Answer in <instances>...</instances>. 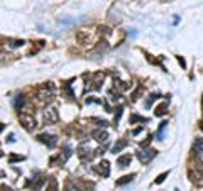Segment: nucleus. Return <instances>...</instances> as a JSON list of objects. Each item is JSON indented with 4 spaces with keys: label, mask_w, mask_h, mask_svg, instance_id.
<instances>
[{
    "label": "nucleus",
    "mask_w": 203,
    "mask_h": 191,
    "mask_svg": "<svg viewBox=\"0 0 203 191\" xmlns=\"http://www.w3.org/2000/svg\"><path fill=\"white\" fill-rule=\"evenodd\" d=\"M166 176H168V173H163V174H161V176H159V178H157V179H156V184H161V183H163L164 179H166Z\"/></svg>",
    "instance_id": "17"
},
{
    "label": "nucleus",
    "mask_w": 203,
    "mask_h": 191,
    "mask_svg": "<svg viewBox=\"0 0 203 191\" xmlns=\"http://www.w3.org/2000/svg\"><path fill=\"white\" fill-rule=\"evenodd\" d=\"M135 178V174H129V176H122V179L117 181V186H122V184H127V183H131L132 179Z\"/></svg>",
    "instance_id": "12"
},
{
    "label": "nucleus",
    "mask_w": 203,
    "mask_h": 191,
    "mask_svg": "<svg viewBox=\"0 0 203 191\" xmlns=\"http://www.w3.org/2000/svg\"><path fill=\"white\" fill-rule=\"evenodd\" d=\"M201 107H203V98H201Z\"/></svg>",
    "instance_id": "24"
},
{
    "label": "nucleus",
    "mask_w": 203,
    "mask_h": 191,
    "mask_svg": "<svg viewBox=\"0 0 203 191\" xmlns=\"http://www.w3.org/2000/svg\"><path fill=\"white\" fill-rule=\"evenodd\" d=\"M193 151H195V154L198 156L200 161H203V139H198L195 144H193Z\"/></svg>",
    "instance_id": "4"
},
{
    "label": "nucleus",
    "mask_w": 203,
    "mask_h": 191,
    "mask_svg": "<svg viewBox=\"0 0 203 191\" xmlns=\"http://www.w3.org/2000/svg\"><path fill=\"white\" fill-rule=\"evenodd\" d=\"M93 135H95V139H97L98 142H105V140L109 139V134H107L105 130H97Z\"/></svg>",
    "instance_id": "10"
},
{
    "label": "nucleus",
    "mask_w": 203,
    "mask_h": 191,
    "mask_svg": "<svg viewBox=\"0 0 203 191\" xmlns=\"http://www.w3.org/2000/svg\"><path fill=\"white\" fill-rule=\"evenodd\" d=\"M22 105H24V96H22V95H19L17 98H15V108L19 110V108H20Z\"/></svg>",
    "instance_id": "15"
},
{
    "label": "nucleus",
    "mask_w": 203,
    "mask_h": 191,
    "mask_svg": "<svg viewBox=\"0 0 203 191\" xmlns=\"http://www.w3.org/2000/svg\"><path fill=\"white\" fill-rule=\"evenodd\" d=\"M98 171L102 173V176H109L110 174V162H107V161H102L100 162V166H98Z\"/></svg>",
    "instance_id": "6"
},
{
    "label": "nucleus",
    "mask_w": 203,
    "mask_h": 191,
    "mask_svg": "<svg viewBox=\"0 0 203 191\" xmlns=\"http://www.w3.org/2000/svg\"><path fill=\"white\" fill-rule=\"evenodd\" d=\"M120 115H122V108H117V117H115V124H117V122H119V118H120Z\"/></svg>",
    "instance_id": "19"
},
{
    "label": "nucleus",
    "mask_w": 203,
    "mask_h": 191,
    "mask_svg": "<svg viewBox=\"0 0 203 191\" xmlns=\"http://www.w3.org/2000/svg\"><path fill=\"white\" fill-rule=\"evenodd\" d=\"M159 96H161L159 93H152V95H151V98H149L147 102H146V105H147V107H151V105H152V102H154V100H157Z\"/></svg>",
    "instance_id": "14"
},
{
    "label": "nucleus",
    "mask_w": 203,
    "mask_h": 191,
    "mask_svg": "<svg viewBox=\"0 0 203 191\" xmlns=\"http://www.w3.org/2000/svg\"><path fill=\"white\" fill-rule=\"evenodd\" d=\"M131 159H132V156H131V154H124V156H120V157H119L117 164H119L120 168H125L127 164H131Z\"/></svg>",
    "instance_id": "8"
},
{
    "label": "nucleus",
    "mask_w": 203,
    "mask_h": 191,
    "mask_svg": "<svg viewBox=\"0 0 203 191\" xmlns=\"http://www.w3.org/2000/svg\"><path fill=\"white\" fill-rule=\"evenodd\" d=\"M4 127H5L4 124H0V132H2V130H4Z\"/></svg>",
    "instance_id": "22"
},
{
    "label": "nucleus",
    "mask_w": 203,
    "mask_h": 191,
    "mask_svg": "<svg viewBox=\"0 0 203 191\" xmlns=\"http://www.w3.org/2000/svg\"><path fill=\"white\" fill-rule=\"evenodd\" d=\"M39 140H42V142H46L49 147H54L56 144V135H46V134H42V135H39Z\"/></svg>",
    "instance_id": "5"
},
{
    "label": "nucleus",
    "mask_w": 203,
    "mask_h": 191,
    "mask_svg": "<svg viewBox=\"0 0 203 191\" xmlns=\"http://www.w3.org/2000/svg\"><path fill=\"white\" fill-rule=\"evenodd\" d=\"M37 96H39L41 102H51V100H53V92H51V90H49V92H46V90H41Z\"/></svg>",
    "instance_id": "7"
},
{
    "label": "nucleus",
    "mask_w": 203,
    "mask_h": 191,
    "mask_svg": "<svg viewBox=\"0 0 203 191\" xmlns=\"http://www.w3.org/2000/svg\"><path fill=\"white\" fill-rule=\"evenodd\" d=\"M156 154H157V151H154V149H141V151H137V157L141 161V164H149L152 159L156 157Z\"/></svg>",
    "instance_id": "1"
},
{
    "label": "nucleus",
    "mask_w": 203,
    "mask_h": 191,
    "mask_svg": "<svg viewBox=\"0 0 203 191\" xmlns=\"http://www.w3.org/2000/svg\"><path fill=\"white\" fill-rule=\"evenodd\" d=\"M134 122H147V118L141 117V115H132V117H131V124H134Z\"/></svg>",
    "instance_id": "13"
},
{
    "label": "nucleus",
    "mask_w": 203,
    "mask_h": 191,
    "mask_svg": "<svg viewBox=\"0 0 203 191\" xmlns=\"http://www.w3.org/2000/svg\"><path fill=\"white\" fill-rule=\"evenodd\" d=\"M24 44V41H14V42H12V46H14V48H17V46H22Z\"/></svg>",
    "instance_id": "20"
},
{
    "label": "nucleus",
    "mask_w": 203,
    "mask_h": 191,
    "mask_svg": "<svg viewBox=\"0 0 203 191\" xmlns=\"http://www.w3.org/2000/svg\"><path fill=\"white\" fill-rule=\"evenodd\" d=\"M141 132H142V127H137L135 130H132V134H134V135H137V134H141Z\"/></svg>",
    "instance_id": "21"
},
{
    "label": "nucleus",
    "mask_w": 203,
    "mask_h": 191,
    "mask_svg": "<svg viewBox=\"0 0 203 191\" xmlns=\"http://www.w3.org/2000/svg\"><path fill=\"white\" fill-rule=\"evenodd\" d=\"M22 159H24L22 156H12V157H10V162H14V161H22Z\"/></svg>",
    "instance_id": "18"
},
{
    "label": "nucleus",
    "mask_w": 203,
    "mask_h": 191,
    "mask_svg": "<svg viewBox=\"0 0 203 191\" xmlns=\"http://www.w3.org/2000/svg\"><path fill=\"white\" fill-rule=\"evenodd\" d=\"M44 118H46L47 124H56L58 122V112L54 110V108H46L44 110Z\"/></svg>",
    "instance_id": "3"
},
{
    "label": "nucleus",
    "mask_w": 203,
    "mask_h": 191,
    "mask_svg": "<svg viewBox=\"0 0 203 191\" xmlns=\"http://www.w3.org/2000/svg\"><path fill=\"white\" fill-rule=\"evenodd\" d=\"M200 129H201V130H203V120H201V122H200Z\"/></svg>",
    "instance_id": "23"
},
{
    "label": "nucleus",
    "mask_w": 203,
    "mask_h": 191,
    "mask_svg": "<svg viewBox=\"0 0 203 191\" xmlns=\"http://www.w3.org/2000/svg\"><path fill=\"white\" fill-rule=\"evenodd\" d=\"M19 118H20L22 125H24L27 130H31V129H34V127H36V118H34L32 115H24V114H22Z\"/></svg>",
    "instance_id": "2"
},
{
    "label": "nucleus",
    "mask_w": 203,
    "mask_h": 191,
    "mask_svg": "<svg viewBox=\"0 0 203 191\" xmlns=\"http://www.w3.org/2000/svg\"><path fill=\"white\" fill-rule=\"evenodd\" d=\"M176 59H178V63H179V66H181L183 70H185V68H186V63H185V59H183L181 56H176Z\"/></svg>",
    "instance_id": "16"
},
{
    "label": "nucleus",
    "mask_w": 203,
    "mask_h": 191,
    "mask_svg": "<svg viewBox=\"0 0 203 191\" xmlns=\"http://www.w3.org/2000/svg\"><path fill=\"white\" fill-rule=\"evenodd\" d=\"M125 146H127V140H119V142H117L115 146L112 147V152H113V154H119V152L122 151Z\"/></svg>",
    "instance_id": "11"
},
{
    "label": "nucleus",
    "mask_w": 203,
    "mask_h": 191,
    "mask_svg": "<svg viewBox=\"0 0 203 191\" xmlns=\"http://www.w3.org/2000/svg\"><path fill=\"white\" fill-rule=\"evenodd\" d=\"M154 114H156V117H163V115H166L168 114V103H161L159 107H156Z\"/></svg>",
    "instance_id": "9"
}]
</instances>
